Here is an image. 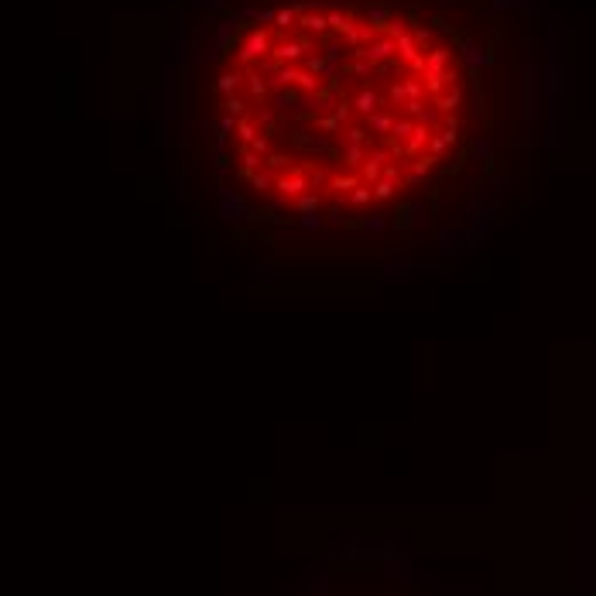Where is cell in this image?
I'll list each match as a JSON object with an SVG mask.
<instances>
[{
  "instance_id": "cell-1",
  "label": "cell",
  "mask_w": 596,
  "mask_h": 596,
  "mask_svg": "<svg viewBox=\"0 0 596 596\" xmlns=\"http://www.w3.org/2000/svg\"><path fill=\"white\" fill-rule=\"evenodd\" d=\"M189 206L288 274L473 250L531 138L514 0H202L178 62Z\"/></svg>"
}]
</instances>
